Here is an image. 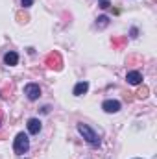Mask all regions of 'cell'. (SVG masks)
<instances>
[{"label": "cell", "mask_w": 157, "mask_h": 159, "mask_svg": "<svg viewBox=\"0 0 157 159\" xmlns=\"http://www.w3.org/2000/svg\"><path fill=\"white\" fill-rule=\"evenodd\" d=\"M113 43H115V44H117V46H118V44H122V43H124V39H115V41H113Z\"/></svg>", "instance_id": "15"}, {"label": "cell", "mask_w": 157, "mask_h": 159, "mask_svg": "<svg viewBox=\"0 0 157 159\" xmlns=\"http://www.w3.org/2000/svg\"><path fill=\"white\" fill-rule=\"evenodd\" d=\"M46 65H48L50 69L59 70V69H61V65H63V59H61V56H59L57 52H52V54H48V56H46Z\"/></svg>", "instance_id": "3"}, {"label": "cell", "mask_w": 157, "mask_h": 159, "mask_svg": "<svg viewBox=\"0 0 157 159\" xmlns=\"http://www.w3.org/2000/svg\"><path fill=\"white\" fill-rule=\"evenodd\" d=\"M107 24H109V17H105V15L98 17V22H96V26H100V28H105Z\"/></svg>", "instance_id": "10"}, {"label": "cell", "mask_w": 157, "mask_h": 159, "mask_svg": "<svg viewBox=\"0 0 157 159\" xmlns=\"http://www.w3.org/2000/svg\"><path fill=\"white\" fill-rule=\"evenodd\" d=\"M137 34H139L137 28H131V37H137Z\"/></svg>", "instance_id": "14"}, {"label": "cell", "mask_w": 157, "mask_h": 159, "mask_svg": "<svg viewBox=\"0 0 157 159\" xmlns=\"http://www.w3.org/2000/svg\"><path fill=\"white\" fill-rule=\"evenodd\" d=\"M78 131H79V135H81L91 146H100V137H98V133H96L89 124L78 122Z\"/></svg>", "instance_id": "1"}, {"label": "cell", "mask_w": 157, "mask_h": 159, "mask_svg": "<svg viewBox=\"0 0 157 159\" xmlns=\"http://www.w3.org/2000/svg\"><path fill=\"white\" fill-rule=\"evenodd\" d=\"M24 94L28 96V100H37L41 96V87L37 83H28L24 87Z\"/></svg>", "instance_id": "4"}, {"label": "cell", "mask_w": 157, "mask_h": 159, "mask_svg": "<svg viewBox=\"0 0 157 159\" xmlns=\"http://www.w3.org/2000/svg\"><path fill=\"white\" fill-rule=\"evenodd\" d=\"M87 91H89V83H87V81H79V83L74 85V91H72V93H74L76 96H83Z\"/></svg>", "instance_id": "9"}, {"label": "cell", "mask_w": 157, "mask_h": 159, "mask_svg": "<svg viewBox=\"0 0 157 159\" xmlns=\"http://www.w3.org/2000/svg\"><path fill=\"white\" fill-rule=\"evenodd\" d=\"M137 94H139V98H146V96H148V87H142Z\"/></svg>", "instance_id": "11"}, {"label": "cell", "mask_w": 157, "mask_h": 159, "mask_svg": "<svg viewBox=\"0 0 157 159\" xmlns=\"http://www.w3.org/2000/svg\"><path fill=\"white\" fill-rule=\"evenodd\" d=\"M109 6H111V4H109L107 0H100V7H102V9H107Z\"/></svg>", "instance_id": "12"}, {"label": "cell", "mask_w": 157, "mask_h": 159, "mask_svg": "<svg viewBox=\"0 0 157 159\" xmlns=\"http://www.w3.org/2000/svg\"><path fill=\"white\" fill-rule=\"evenodd\" d=\"M28 131L32 135H37L41 131V120L39 119H30L28 120Z\"/></svg>", "instance_id": "7"}, {"label": "cell", "mask_w": 157, "mask_h": 159, "mask_svg": "<svg viewBox=\"0 0 157 159\" xmlns=\"http://www.w3.org/2000/svg\"><path fill=\"white\" fill-rule=\"evenodd\" d=\"M4 63H6L7 67L17 65V63H19V54H17V52H7V54L4 56Z\"/></svg>", "instance_id": "8"}, {"label": "cell", "mask_w": 157, "mask_h": 159, "mask_svg": "<svg viewBox=\"0 0 157 159\" xmlns=\"http://www.w3.org/2000/svg\"><path fill=\"white\" fill-rule=\"evenodd\" d=\"M126 80H128V83H131V85H139V83L142 81V74H141L139 70H129V72L126 74Z\"/></svg>", "instance_id": "6"}, {"label": "cell", "mask_w": 157, "mask_h": 159, "mask_svg": "<svg viewBox=\"0 0 157 159\" xmlns=\"http://www.w3.org/2000/svg\"><path fill=\"white\" fill-rule=\"evenodd\" d=\"M102 109L105 113H118L120 111V102L118 100H105L102 104Z\"/></svg>", "instance_id": "5"}, {"label": "cell", "mask_w": 157, "mask_h": 159, "mask_svg": "<svg viewBox=\"0 0 157 159\" xmlns=\"http://www.w3.org/2000/svg\"><path fill=\"white\" fill-rule=\"evenodd\" d=\"M13 150H15V154H19V156H24V154L30 150V139H28V135H26L24 131L17 133V137H15V141H13Z\"/></svg>", "instance_id": "2"}, {"label": "cell", "mask_w": 157, "mask_h": 159, "mask_svg": "<svg viewBox=\"0 0 157 159\" xmlns=\"http://www.w3.org/2000/svg\"><path fill=\"white\" fill-rule=\"evenodd\" d=\"M20 4H22V7H30L34 4V0H20Z\"/></svg>", "instance_id": "13"}]
</instances>
